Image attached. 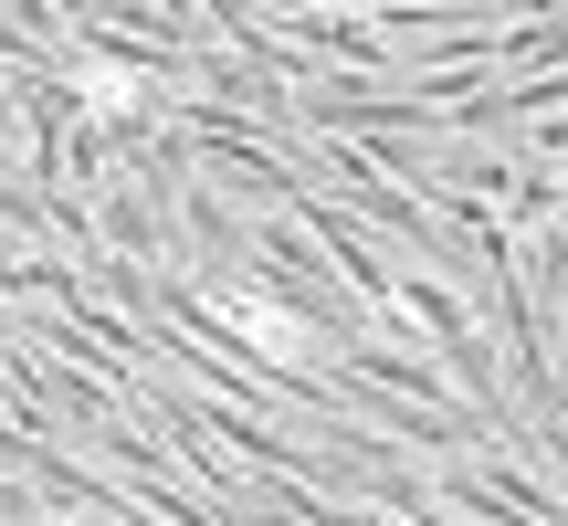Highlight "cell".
Listing matches in <instances>:
<instances>
[{
	"label": "cell",
	"instance_id": "obj_1",
	"mask_svg": "<svg viewBox=\"0 0 568 526\" xmlns=\"http://www.w3.org/2000/svg\"><path fill=\"white\" fill-rule=\"evenodd\" d=\"M63 74H74V95L95 105V117H138V105H159V74H148L138 53H63Z\"/></svg>",
	"mask_w": 568,
	"mask_h": 526
}]
</instances>
